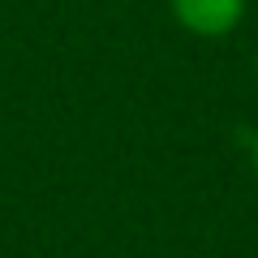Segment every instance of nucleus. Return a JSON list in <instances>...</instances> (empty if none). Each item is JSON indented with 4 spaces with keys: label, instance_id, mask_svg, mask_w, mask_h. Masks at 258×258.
I'll list each match as a JSON object with an SVG mask.
<instances>
[{
    "label": "nucleus",
    "instance_id": "nucleus-1",
    "mask_svg": "<svg viewBox=\"0 0 258 258\" xmlns=\"http://www.w3.org/2000/svg\"><path fill=\"white\" fill-rule=\"evenodd\" d=\"M176 26L198 39H224L245 22L249 0H168Z\"/></svg>",
    "mask_w": 258,
    "mask_h": 258
},
{
    "label": "nucleus",
    "instance_id": "nucleus-2",
    "mask_svg": "<svg viewBox=\"0 0 258 258\" xmlns=\"http://www.w3.org/2000/svg\"><path fill=\"white\" fill-rule=\"evenodd\" d=\"M249 164H254V176H258V134H254V142H249Z\"/></svg>",
    "mask_w": 258,
    "mask_h": 258
},
{
    "label": "nucleus",
    "instance_id": "nucleus-3",
    "mask_svg": "<svg viewBox=\"0 0 258 258\" xmlns=\"http://www.w3.org/2000/svg\"><path fill=\"white\" fill-rule=\"evenodd\" d=\"M254 78H258V56H254Z\"/></svg>",
    "mask_w": 258,
    "mask_h": 258
}]
</instances>
